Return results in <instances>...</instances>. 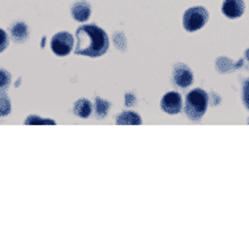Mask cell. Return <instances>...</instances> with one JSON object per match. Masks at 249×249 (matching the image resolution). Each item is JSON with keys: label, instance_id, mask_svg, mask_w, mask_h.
<instances>
[{"label": "cell", "instance_id": "cell-13", "mask_svg": "<svg viewBox=\"0 0 249 249\" xmlns=\"http://www.w3.org/2000/svg\"><path fill=\"white\" fill-rule=\"evenodd\" d=\"M12 33L13 36L16 37V39H18V41L21 39V41H22V39L28 36V29H26V26H25L24 24L18 22V24H16L12 28Z\"/></svg>", "mask_w": 249, "mask_h": 249}, {"label": "cell", "instance_id": "cell-2", "mask_svg": "<svg viewBox=\"0 0 249 249\" xmlns=\"http://www.w3.org/2000/svg\"><path fill=\"white\" fill-rule=\"evenodd\" d=\"M209 106V97L202 89L192 90L185 99V114L192 120H200Z\"/></svg>", "mask_w": 249, "mask_h": 249}, {"label": "cell", "instance_id": "cell-15", "mask_svg": "<svg viewBox=\"0 0 249 249\" xmlns=\"http://www.w3.org/2000/svg\"><path fill=\"white\" fill-rule=\"evenodd\" d=\"M8 46V36L5 33L4 30L0 29V53H3Z\"/></svg>", "mask_w": 249, "mask_h": 249}, {"label": "cell", "instance_id": "cell-12", "mask_svg": "<svg viewBox=\"0 0 249 249\" xmlns=\"http://www.w3.org/2000/svg\"><path fill=\"white\" fill-rule=\"evenodd\" d=\"M11 112V101L5 93H0V116H7Z\"/></svg>", "mask_w": 249, "mask_h": 249}, {"label": "cell", "instance_id": "cell-6", "mask_svg": "<svg viewBox=\"0 0 249 249\" xmlns=\"http://www.w3.org/2000/svg\"><path fill=\"white\" fill-rule=\"evenodd\" d=\"M172 78H174V82H175L176 85H179L180 88H187L193 81L192 71L189 70L187 66H184V64H179L174 70Z\"/></svg>", "mask_w": 249, "mask_h": 249}, {"label": "cell", "instance_id": "cell-3", "mask_svg": "<svg viewBox=\"0 0 249 249\" xmlns=\"http://www.w3.org/2000/svg\"><path fill=\"white\" fill-rule=\"evenodd\" d=\"M209 20V12L204 7H192L185 11L183 17L184 29L187 32H196L204 28Z\"/></svg>", "mask_w": 249, "mask_h": 249}, {"label": "cell", "instance_id": "cell-14", "mask_svg": "<svg viewBox=\"0 0 249 249\" xmlns=\"http://www.w3.org/2000/svg\"><path fill=\"white\" fill-rule=\"evenodd\" d=\"M9 84H11V74H9L7 71L0 68V89L8 88Z\"/></svg>", "mask_w": 249, "mask_h": 249}, {"label": "cell", "instance_id": "cell-8", "mask_svg": "<svg viewBox=\"0 0 249 249\" xmlns=\"http://www.w3.org/2000/svg\"><path fill=\"white\" fill-rule=\"evenodd\" d=\"M72 16L74 20L84 22L90 17V5L86 1H77L76 4L72 7Z\"/></svg>", "mask_w": 249, "mask_h": 249}, {"label": "cell", "instance_id": "cell-11", "mask_svg": "<svg viewBox=\"0 0 249 249\" xmlns=\"http://www.w3.org/2000/svg\"><path fill=\"white\" fill-rule=\"evenodd\" d=\"M108 108H110V103L105 101V99L97 98L95 99V105H94V111L97 118H103L106 116L107 112H108Z\"/></svg>", "mask_w": 249, "mask_h": 249}, {"label": "cell", "instance_id": "cell-4", "mask_svg": "<svg viewBox=\"0 0 249 249\" xmlns=\"http://www.w3.org/2000/svg\"><path fill=\"white\" fill-rule=\"evenodd\" d=\"M73 37L68 32H60L53 36L51 41V50L57 56H67L73 49Z\"/></svg>", "mask_w": 249, "mask_h": 249}, {"label": "cell", "instance_id": "cell-9", "mask_svg": "<svg viewBox=\"0 0 249 249\" xmlns=\"http://www.w3.org/2000/svg\"><path fill=\"white\" fill-rule=\"evenodd\" d=\"M74 114L78 115L80 118H89L91 115V111H93V107H91V103L88 101V99H78L77 102L74 103Z\"/></svg>", "mask_w": 249, "mask_h": 249}, {"label": "cell", "instance_id": "cell-7", "mask_svg": "<svg viewBox=\"0 0 249 249\" xmlns=\"http://www.w3.org/2000/svg\"><path fill=\"white\" fill-rule=\"evenodd\" d=\"M245 4L243 0H225L222 5V12L229 18H237L244 13Z\"/></svg>", "mask_w": 249, "mask_h": 249}, {"label": "cell", "instance_id": "cell-10", "mask_svg": "<svg viewBox=\"0 0 249 249\" xmlns=\"http://www.w3.org/2000/svg\"><path fill=\"white\" fill-rule=\"evenodd\" d=\"M116 124L119 125H140L141 124V119L136 112H132V111H125V112H123V114L119 115L118 120H116Z\"/></svg>", "mask_w": 249, "mask_h": 249}, {"label": "cell", "instance_id": "cell-16", "mask_svg": "<svg viewBox=\"0 0 249 249\" xmlns=\"http://www.w3.org/2000/svg\"><path fill=\"white\" fill-rule=\"evenodd\" d=\"M243 101H244L245 107L249 110V78L245 81L243 86Z\"/></svg>", "mask_w": 249, "mask_h": 249}, {"label": "cell", "instance_id": "cell-1", "mask_svg": "<svg viewBox=\"0 0 249 249\" xmlns=\"http://www.w3.org/2000/svg\"><path fill=\"white\" fill-rule=\"evenodd\" d=\"M76 49L77 55L90 57L102 56L108 50V37L106 32L95 25H84L76 32Z\"/></svg>", "mask_w": 249, "mask_h": 249}, {"label": "cell", "instance_id": "cell-5", "mask_svg": "<svg viewBox=\"0 0 249 249\" xmlns=\"http://www.w3.org/2000/svg\"><path fill=\"white\" fill-rule=\"evenodd\" d=\"M181 106H183L181 105V97L176 91H170L167 94H164V97L160 101L162 110L164 112H167V114H179L180 111H181Z\"/></svg>", "mask_w": 249, "mask_h": 249}, {"label": "cell", "instance_id": "cell-17", "mask_svg": "<svg viewBox=\"0 0 249 249\" xmlns=\"http://www.w3.org/2000/svg\"><path fill=\"white\" fill-rule=\"evenodd\" d=\"M55 124L53 120H41V119H38L37 116H32V118H29L26 120V124Z\"/></svg>", "mask_w": 249, "mask_h": 249}]
</instances>
